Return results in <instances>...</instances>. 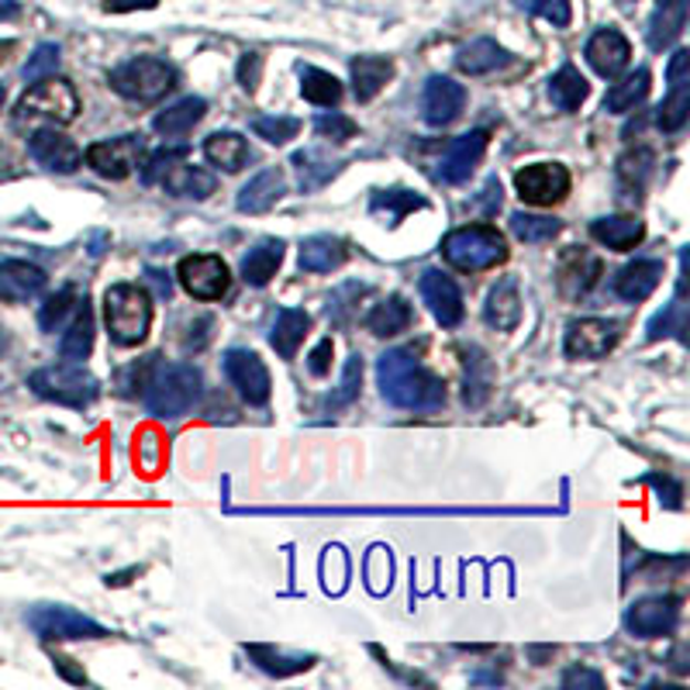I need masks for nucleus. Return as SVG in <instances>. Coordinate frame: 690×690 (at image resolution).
Here are the masks:
<instances>
[{
  "label": "nucleus",
  "mask_w": 690,
  "mask_h": 690,
  "mask_svg": "<svg viewBox=\"0 0 690 690\" xmlns=\"http://www.w3.org/2000/svg\"><path fill=\"white\" fill-rule=\"evenodd\" d=\"M587 94H591V87H587L583 73H580L573 63L559 66V69L549 76V97H552V105H556L559 111H567V114L580 111V105L587 100Z\"/></svg>",
  "instance_id": "obj_37"
},
{
  "label": "nucleus",
  "mask_w": 690,
  "mask_h": 690,
  "mask_svg": "<svg viewBox=\"0 0 690 690\" xmlns=\"http://www.w3.org/2000/svg\"><path fill=\"white\" fill-rule=\"evenodd\" d=\"M252 132L266 139L270 145H287L291 139H297L300 121L291 114H255L252 118Z\"/></svg>",
  "instance_id": "obj_49"
},
{
  "label": "nucleus",
  "mask_w": 690,
  "mask_h": 690,
  "mask_svg": "<svg viewBox=\"0 0 690 690\" xmlns=\"http://www.w3.org/2000/svg\"><path fill=\"white\" fill-rule=\"evenodd\" d=\"M176 280L194 300H221L232 287V273H228L221 255L200 252V255H184L176 266Z\"/></svg>",
  "instance_id": "obj_10"
},
{
  "label": "nucleus",
  "mask_w": 690,
  "mask_h": 690,
  "mask_svg": "<svg viewBox=\"0 0 690 690\" xmlns=\"http://www.w3.org/2000/svg\"><path fill=\"white\" fill-rule=\"evenodd\" d=\"M29 387L45 397V401H56V404H66V407H87L97 401L100 387L97 380L80 370V363H63V366H45V370H35L29 376Z\"/></svg>",
  "instance_id": "obj_7"
},
{
  "label": "nucleus",
  "mask_w": 690,
  "mask_h": 690,
  "mask_svg": "<svg viewBox=\"0 0 690 690\" xmlns=\"http://www.w3.org/2000/svg\"><path fill=\"white\" fill-rule=\"evenodd\" d=\"M515 4L535 18H543L549 24H556V29H567V24L573 21V8L570 0H515Z\"/></svg>",
  "instance_id": "obj_51"
},
{
  "label": "nucleus",
  "mask_w": 690,
  "mask_h": 690,
  "mask_svg": "<svg viewBox=\"0 0 690 690\" xmlns=\"http://www.w3.org/2000/svg\"><path fill=\"white\" fill-rule=\"evenodd\" d=\"M297 73H300V94H304V100H311L315 108L339 105L342 84L336 80V76L318 69V66H297Z\"/></svg>",
  "instance_id": "obj_42"
},
{
  "label": "nucleus",
  "mask_w": 690,
  "mask_h": 690,
  "mask_svg": "<svg viewBox=\"0 0 690 690\" xmlns=\"http://www.w3.org/2000/svg\"><path fill=\"white\" fill-rule=\"evenodd\" d=\"M59 59H63V53H59V45H53V42H42L35 53H32V59L24 63V69H21V76L29 84H35V80H42V76H48V73H56L59 69Z\"/></svg>",
  "instance_id": "obj_52"
},
{
  "label": "nucleus",
  "mask_w": 690,
  "mask_h": 690,
  "mask_svg": "<svg viewBox=\"0 0 690 690\" xmlns=\"http://www.w3.org/2000/svg\"><path fill=\"white\" fill-rule=\"evenodd\" d=\"M591 236H594L604 249L628 252V249H635L638 242L646 239V224L638 221L635 215H611V218L591 221Z\"/></svg>",
  "instance_id": "obj_26"
},
{
  "label": "nucleus",
  "mask_w": 690,
  "mask_h": 690,
  "mask_svg": "<svg viewBox=\"0 0 690 690\" xmlns=\"http://www.w3.org/2000/svg\"><path fill=\"white\" fill-rule=\"evenodd\" d=\"M108 84L128 100L152 105V100L166 97L176 87V69H173V63L156 59V56H135V59L114 66L111 76H108Z\"/></svg>",
  "instance_id": "obj_6"
},
{
  "label": "nucleus",
  "mask_w": 690,
  "mask_h": 690,
  "mask_svg": "<svg viewBox=\"0 0 690 690\" xmlns=\"http://www.w3.org/2000/svg\"><path fill=\"white\" fill-rule=\"evenodd\" d=\"M263 80V56L260 53H245L239 59V84L245 94H255V87H260Z\"/></svg>",
  "instance_id": "obj_55"
},
{
  "label": "nucleus",
  "mask_w": 690,
  "mask_h": 690,
  "mask_svg": "<svg viewBox=\"0 0 690 690\" xmlns=\"http://www.w3.org/2000/svg\"><path fill=\"white\" fill-rule=\"evenodd\" d=\"M224 373L232 387L249 401L252 407H263L270 401V370L252 349H228L224 352Z\"/></svg>",
  "instance_id": "obj_14"
},
{
  "label": "nucleus",
  "mask_w": 690,
  "mask_h": 690,
  "mask_svg": "<svg viewBox=\"0 0 690 690\" xmlns=\"http://www.w3.org/2000/svg\"><path fill=\"white\" fill-rule=\"evenodd\" d=\"M428 208V200L415 190H401V187H391V190H373L370 197V215L376 221H383L387 228L401 224L412 211H421Z\"/></svg>",
  "instance_id": "obj_28"
},
{
  "label": "nucleus",
  "mask_w": 690,
  "mask_h": 690,
  "mask_svg": "<svg viewBox=\"0 0 690 690\" xmlns=\"http://www.w3.org/2000/svg\"><path fill=\"white\" fill-rule=\"evenodd\" d=\"M105 321L108 336L118 346H139L145 342L152 328V300L145 287L139 284H114L105 294Z\"/></svg>",
  "instance_id": "obj_5"
},
{
  "label": "nucleus",
  "mask_w": 690,
  "mask_h": 690,
  "mask_svg": "<svg viewBox=\"0 0 690 690\" xmlns=\"http://www.w3.org/2000/svg\"><path fill=\"white\" fill-rule=\"evenodd\" d=\"M559 228H563V224H559L556 218H546V215H525V211L511 215V232H515L528 245L552 242L559 236Z\"/></svg>",
  "instance_id": "obj_45"
},
{
  "label": "nucleus",
  "mask_w": 690,
  "mask_h": 690,
  "mask_svg": "<svg viewBox=\"0 0 690 690\" xmlns=\"http://www.w3.org/2000/svg\"><path fill=\"white\" fill-rule=\"evenodd\" d=\"M349 260V249L336 236H311L300 245V270L308 273H331Z\"/></svg>",
  "instance_id": "obj_33"
},
{
  "label": "nucleus",
  "mask_w": 690,
  "mask_h": 690,
  "mask_svg": "<svg viewBox=\"0 0 690 690\" xmlns=\"http://www.w3.org/2000/svg\"><path fill=\"white\" fill-rule=\"evenodd\" d=\"M29 625L42 638V643H69V638H108L111 632L80 615V611L63 607V604H45L29 611Z\"/></svg>",
  "instance_id": "obj_9"
},
{
  "label": "nucleus",
  "mask_w": 690,
  "mask_h": 690,
  "mask_svg": "<svg viewBox=\"0 0 690 690\" xmlns=\"http://www.w3.org/2000/svg\"><path fill=\"white\" fill-rule=\"evenodd\" d=\"M18 14H21L18 0H0V21H14Z\"/></svg>",
  "instance_id": "obj_62"
},
{
  "label": "nucleus",
  "mask_w": 690,
  "mask_h": 690,
  "mask_svg": "<svg viewBox=\"0 0 690 690\" xmlns=\"http://www.w3.org/2000/svg\"><path fill=\"white\" fill-rule=\"evenodd\" d=\"M4 97H8V87H4V84H0V108H4Z\"/></svg>",
  "instance_id": "obj_63"
},
{
  "label": "nucleus",
  "mask_w": 690,
  "mask_h": 690,
  "mask_svg": "<svg viewBox=\"0 0 690 690\" xmlns=\"http://www.w3.org/2000/svg\"><path fill=\"white\" fill-rule=\"evenodd\" d=\"M515 190L532 208H552L570 194V169L563 163H532L515 173Z\"/></svg>",
  "instance_id": "obj_11"
},
{
  "label": "nucleus",
  "mask_w": 690,
  "mask_h": 690,
  "mask_svg": "<svg viewBox=\"0 0 690 690\" xmlns=\"http://www.w3.org/2000/svg\"><path fill=\"white\" fill-rule=\"evenodd\" d=\"M412 304H407L401 294H391L387 300H380L376 308L370 311L366 318V328L373 331V336L380 339H391V336H401V331L412 325Z\"/></svg>",
  "instance_id": "obj_38"
},
{
  "label": "nucleus",
  "mask_w": 690,
  "mask_h": 690,
  "mask_svg": "<svg viewBox=\"0 0 690 690\" xmlns=\"http://www.w3.org/2000/svg\"><path fill=\"white\" fill-rule=\"evenodd\" d=\"M349 69H352V90L360 105H370L394 76V63L387 56H360V59H352Z\"/></svg>",
  "instance_id": "obj_29"
},
{
  "label": "nucleus",
  "mask_w": 690,
  "mask_h": 690,
  "mask_svg": "<svg viewBox=\"0 0 690 690\" xmlns=\"http://www.w3.org/2000/svg\"><path fill=\"white\" fill-rule=\"evenodd\" d=\"M249 659L260 667L263 673L270 677H294V673H304L315 667V656H304V653H284V649H273V646H245Z\"/></svg>",
  "instance_id": "obj_35"
},
{
  "label": "nucleus",
  "mask_w": 690,
  "mask_h": 690,
  "mask_svg": "<svg viewBox=\"0 0 690 690\" xmlns=\"http://www.w3.org/2000/svg\"><path fill=\"white\" fill-rule=\"evenodd\" d=\"M200 397V373L190 363H163L145 380V407L160 418H184Z\"/></svg>",
  "instance_id": "obj_3"
},
{
  "label": "nucleus",
  "mask_w": 690,
  "mask_h": 690,
  "mask_svg": "<svg viewBox=\"0 0 690 690\" xmlns=\"http://www.w3.org/2000/svg\"><path fill=\"white\" fill-rule=\"evenodd\" d=\"M360 383H363V360L352 355V360L346 363V373H342V387L325 401V412H342V407H349L355 397H360Z\"/></svg>",
  "instance_id": "obj_50"
},
{
  "label": "nucleus",
  "mask_w": 690,
  "mask_h": 690,
  "mask_svg": "<svg viewBox=\"0 0 690 690\" xmlns=\"http://www.w3.org/2000/svg\"><path fill=\"white\" fill-rule=\"evenodd\" d=\"M667 80H670V84L690 80V53H687V48H677V53H673L670 69H667Z\"/></svg>",
  "instance_id": "obj_58"
},
{
  "label": "nucleus",
  "mask_w": 690,
  "mask_h": 690,
  "mask_svg": "<svg viewBox=\"0 0 690 690\" xmlns=\"http://www.w3.org/2000/svg\"><path fill=\"white\" fill-rule=\"evenodd\" d=\"M80 111V97L66 80H35V87L18 100V121H53L69 124Z\"/></svg>",
  "instance_id": "obj_8"
},
{
  "label": "nucleus",
  "mask_w": 690,
  "mask_h": 690,
  "mask_svg": "<svg viewBox=\"0 0 690 690\" xmlns=\"http://www.w3.org/2000/svg\"><path fill=\"white\" fill-rule=\"evenodd\" d=\"M76 308H80V294H76V287H63L59 294H53L39 311V325L42 331H59L66 325L69 315H76Z\"/></svg>",
  "instance_id": "obj_46"
},
{
  "label": "nucleus",
  "mask_w": 690,
  "mask_h": 690,
  "mask_svg": "<svg viewBox=\"0 0 690 690\" xmlns=\"http://www.w3.org/2000/svg\"><path fill=\"white\" fill-rule=\"evenodd\" d=\"M315 132L321 139H331V142H349V139H355V132H360V128H355L352 118H346L339 111H325V114L315 118Z\"/></svg>",
  "instance_id": "obj_53"
},
{
  "label": "nucleus",
  "mask_w": 690,
  "mask_h": 690,
  "mask_svg": "<svg viewBox=\"0 0 690 690\" xmlns=\"http://www.w3.org/2000/svg\"><path fill=\"white\" fill-rule=\"evenodd\" d=\"M618 339H622L618 321L580 318V321H570L563 349H567L570 360H601V355H607L611 349L618 346Z\"/></svg>",
  "instance_id": "obj_13"
},
{
  "label": "nucleus",
  "mask_w": 690,
  "mask_h": 690,
  "mask_svg": "<svg viewBox=\"0 0 690 690\" xmlns=\"http://www.w3.org/2000/svg\"><path fill=\"white\" fill-rule=\"evenodd\" d=\"M59 352H63V360H66V363H84L87 355L94 352V315H90L87 297L80 300V308H76L73 325H69V331L63 336Z\"/></svg>",
  "instance_id": "obj_39"
},
{
  "label": "nucleus",
  "mask_w": 690,
  "mask_h": 690,
  "mask_svg": "<svg viewBox=\"0 0 690 690\" xmlns=\"http://www.w3.org/2000/svg\"><path fill=\"white\" fill-rule=\"evenodd\" d=\"M149 284L156 287V294H160V297H169V280H166L160 270H149Z\"/></svg>",
  "instance_id": "obj_61"
},
{
  "label": "nucleus",
  "mask_w": 690,
  "mask_h": 690,
  "mask_svg": "<svg viewBox=\"0 0 690 690\" xmlns=\"http://www.w3.org/2000/svg\"><path fill=\"white\" fill-rule=\"evenodd\" d=\"M29 152L35 156L39 166L53 169V173H76L84 163V152L69 135L56 132V128H39L29 139Z\"/></svg>",
  "instance_id": "obj_18"
},
{
  "label": "nucleus",
  "mask_w": 690,
  "mask_h": 690,
  "mask_svg": "<svg viewBox=\"0 0 690 690\" xmlns=\"http://www.w3.org/2000/svg\"><path fill=\"white\" fill-rule=\"evenodd\" d=\"M649 169H653V156H649L646 149L632 152V156H625V160L618 163V176H622V180H635V184H632V190H635L632 197H638V190H643Z\"/></svg>",
  "instance_id": "obj_54"
},
{
  "label": "nucleus",
  "mask_w": 690,
  "mask_h": 690,
  "mask_svg": "<svg viewBox=\"0 0 690 690\" xmlns=\"http://www.w3.org/2000/svg\"><path fill=\"white\" fill-rule=\"evenodd\" d=\"M649 84H653L649 69H635V73H628L625 80L611 84V90H607V97H604V111H611V114H625V111H632L635 105H643L646 94H649Z\"/></svg>",
  "instance_id": "obj_41"
},
{
  "label": "nucleus",
  "mask_w": 690,
  "mask_h": 690,
  "mask_svg": "<svg viewBox=\"0 0 690 690\" xmlns=\"http://www.w3.org/2000/svg\"><path fill=\"white\" fill-rule=\"evenodd\" d=\"M687 29V0H659L653 18H649V29H646V42L653 53H662V48H670Z\"/></svg>",
  "instance_id": "obj_23"
},
{
  "label": "nucleus",
  "mask_w": 690,
  "mask_h": 690,
  "mask_svg": "<svg viewBox=\"0 0 690 690\" xmlns=\"http://www.w3.org/2000/svg\"><path fill=\"white\" fill-rule=\"evenodd\" d=\"M677 618H680V607L673 598H643L628 607L625 628L635 638H659L677 628Z\"/></svg>",
  "instance_id": "obj_16"
},
{
  "label": "nucleus",
  "mask_w": 690,
  "mask_h": 690,
  "mask_svg": "<svg viewBox=\"0 0 690 690\" xmlns=\"http://www.w3.org/2000/svg\"><path fill=\"white\" fill-rule=\"evenodd\" d=\"M467 108V87L449 80V76H431L421 94V114L431 128L452 124Z\"/></svg>",
  "instance_id": "obj_17"
},
{
  "label": "nucleus",
  "mask_w": 690,
  "mask_h": 690,
  "mask_svg": "<svg viewBox=\"0 0 690 690\" xmlns=\"http://www.w3.org/2000/svg\"><path fill=\"white\" fill-rule=\"evenodd\" d=\"M690 118V80H680V84H670V97L662 100L659 111H656V124L662 132H680Z\"/></svg>",
  "instance_id": "obj_44"
},
{
  "label": "nucleus",
  "mask_w": 690,
  "mask_h": 690,
  "mask_svg": "<svg viewBox=\"0 0 690 690\" xmlns=\"http://www.w3.org/2000/svg\"><path fill=\"white\" fill-rule=\"evenodd\" d=\"M483 152H488V132H483V128L459 135L439 160V176L446 184H467L477 173V166L483 163Z\"/></svg>",
  "instance_id": "obj_19"
},
{
  "label": "nucleus",
  "mask_w": 690,
  "mask_h": 690,
  "mask_svg": "<svg viewBox=\"0 0 690 690\" xmlns=\"http://www.w3.org/2000/svg\"><path fill=\"white\" fill-rule=\"evenodd\" d=\"M601 276V260L594 252L587 249H567L563 255H559V266H556V284H559V294L577 300L583 297L587 291H591L598 284Z\"/></svg>",
  "instance_id": "obj_21"
},
{
  "label": "nucleus",
  "mask_w": 690,
  "mask_h": 690,
  "mask_svg": "<svg viewBox=\"0 0 690 690\" xmlns=\"http://www.w3.org/2000/svg\"><path fill=\"white\" fill-rule=\"evenodd\" d=\"M583 56H587V63L594 66V73L604 76V80H615V76H622V69L632 59V45L618 29H601V32H594L591 39H587Z\"/></svg>",
  "instance_id": "obj_20"
},
{
  "label": "nucleus",
  "mask_w": 690,
  "mask_h": 690,
  "mask_svg": "<svg viewBox=\"0 0 690 690\" xmlns=\"http://www.w3.org/2000/svg\"><path fill=\"white\" fill-rule=\"evenodd\" d=\"M563 687H594V690H601L604 680H601V673H594V670H580V667H573V670H567Z\"/></svg>",
  "instance_id": "obj_57"
},
{
  "label": "nucleus",
  "mask_w": 690,
  "mask_h": 690,
  "mask_svg": "<svg viewBox=\"0 0 690 690\" xmlns=\"http://www.w3.org/2000/svg\"><path fill=\"white\" fill-rule=\"evenodd\" d=\"M442 255L459 273H483L507 260V242L494 224H463L442 239Z\"/></svg>",
  "instance_id": "obj_2"
},
{
  "label": "nucleus",
  "mask_w": 690,
  "mask_h": 690,
  "mask_svg": "<svg viewBox=\"0 0 690 690\" xmlns=\"http://www.w3.org/2000/svg\"><path fill=\"white\" fill-rule=\"evenodd\" d=\"M331 352H336V346H331V339H325V342H318V349L308 355V370H311L315 376H325V373H328V366H331Z\"/></svg>",
  "instance_id": "obj_56"
},
{
  "label": "nucleus",
  "mask_w": 690,
  "mask_h": 690,
  "mask_svg": "<svg viewBox=\"0 0 690 690\" xmlns=\"http://www.w3.org/2000/svg\"><path fill=\"white\" fill-rule=\"evenodd\" d=\"M294 166L300 173V190L304 194L325 187L331 176L339 173V163H331L321 149H300V152H294Z\"/></svg>",
  "instance_id": "obj_43"
},
{
  "label": "nucleus",
  "mask_w": 690,
  "mask_h": 690,
  "mask_svg": "<svg viewBox=\"0 0 690 690\" xmlns=\"http://www.w3.org/2000/svg\"><path fill=\"white\" fill-rule=\"evenodd\" d=\"M160 0H105V11L108 14H128V11H149Z\"/></svg>",
  "instance_id": "obj_59"
},
{
  "label": "nucleus",
  "mask_w": 690,
  "mask_h": 690,
  "mask_svg": "<svg viewBox=\"0 0 690 690\" xmlns=\"http://www.w3.org/2000/svg\"><path fill=\"white\" fill-rule=\"evenodd\" d=\"M53 662H56V670H59L66 680H73V683H87V673H84V670H76L69 656H59V653H56Z\"/></svg>",
  "instance_id": "obj_60"
},
{
  "label": "nucleus",
  "mask_w": 690,
  "mask_h": 690,
  "mask_svg": "<svg viewBox=\"0 0 690 690\" xmlns=\"http://www.w3.org/2000/svg\"><path fill=\"white\" fill-rule=\"evenodd\" d=\"M45 287V273L32 263L24 260H4L0 263V297L11 300V304H21V300H32L39 297Z\"/></svg>",
  "instance_id": "obj_25"
},
{
  "label": "nucleus",
  "mask_w": 690,
  "mask_h": 690,
  "mask_svg": "<svg viewBox=\"0 0 690 690\" xmlns=\"http://www.w3.org/2000/svg\"><path fill=\"white\" fill-rule=\"evenodd\" d=\"M376 383L380 394L394 407L418 415H436L446 404V383L421 366V360L407 349H391L376 360Z\"/></svg>",
  "instance_id": "obj_1"
},
{
  "label": "nucleus",
  "mask_w": 690,
  "mask_h": 690,
  "mask_svg": "<svg viewBox=\"0 0 690 690\" xmlns=\"http://www.w3.org/2000/svg\"><path fill=\"white\" fill-rule=\"evenodd\" d=\"M673 331H687V304H683V280H680V287H677V297L667 304V311H659L649 328H646V339L649 342H659V339H667L673 336Z\"/></svg>",
  "instance_id": "obj_47"
},
{
  "label": "nucleus",
  "mask_w": 690,
  "mask_h": 690,
  "mask_svg": "<svg viewBox=\"0 0 690 690\" xmlns=\"http://www.w3.org/2000/svg\"><path fill=\"white\" fill-rule=\"evenodd\" d=\"M280 263H284V242L280 239H263L255 249L245 252L242 260V280L249 287H266L276 276Z\"/></svg>",
  "instance_id": "obj_32"
},
{
  "label": "nucleus",
  "mask_w": 690,
  "mask_h": 690,
  "mask_svg": "<svg viewBox=\"0 0 690 690\" xmlns=\"http://www.w3.org/2000/svg\"><path fill=\"white\" fill-rule=\"evenodd\" d=\"M659 280H662V263L659 260H635L625 270H618V276H615V294L622 300L638 304V300L653 297V291L659 287Z\"/></svg>",
  "instance_id": "obj_27"
},
{
  "label": "nucleus",
  "mask_w": 690,
  "mask_h": 690,
  "mask_svg": "<svg viewBox=\"0 0 690 690\" xmlns=\"http://www.w3.org/2000/svg\"><path fill=\"white\" fill-rule=\"evenodd\" d=\"M421 297L428 304L431 318H436L442 328H456L459 321H463L467 308H463V294H459L456 280L446 276L442 270H425L421 273Z\"/></svg>",
  "instance_id": "obj_15"
},
{
  "label": "nucleus",
  "mask_w": 690,
  "mask_h": 690,
  "mask_svg": "<svg viewBox=\"0 0 690 690\" xmlns=\"http://www.w3.org/2000/svg\"><path fill=\"white\" fill-rule=\"evenodd\" d=\"M142 135H118V139H105V142H94L84 160L87 166L105 176V180H124V176H132V169L142 163Z\"/></svg>",
  "instance_id": "obj_12"
},
{
  "label": "nucleus",
  "mask_w": 690,
  "mask_h": 690,
  "mask_svg": "<svg viewBox=\"0 0 690 690\" xmlns=\"http://www.w3.org/2000/svg\"><path fill=\"white\" fill-rule=\"evenodd\" d=\"M491 383H494V366L491 360L483 355L480 349L467 352V404H480L483 397L491 394Z\"/></svg>",
  "instance_id": "obj_48"
},
{
  "label": "nucleus",
  "mask_w": 690,
  "mask_h": 690,
  "mask_svg": "<svg viewBox=\"0 0 690 690\" xmlns=\"http://www.w3.org/2000/svg\"><path fill=\"white\" fill-rule=\"evenodd\" d=\"M204 114H208V100H204V97H184V100H176L173 108L160 111L156 121H152V128H156V132L166 135V139H180V135L194 132V124H200Z\"/></svg>",
  "instance_id": "obj_30"
},
{
  "label": "nucleus",
  "mask_w": 690,
  "mask_h": 690,
  "mask_svg": "<svg viewBox=\"0 0 690 690\" xmlns=\"http://www.w3.org/2000/svg\"><path fill=\"white\" fill-rule=\"evenodd\" d=\"M204 156H208L211 166H218L224 173H239L252 160V149L239 132H215L204 139Z\"/></svg>",
  "instance_id": "obj_31"
},
{
  "label": "nucleus",
  "mask_w": 690,
  "mask_h": 690,
  "mask_svg": "<svg viewBox=\"0 0 690 690\" xmlns=\"http://www.w3.org/2000/svg\"><path fill=\"white\" fill-rule=\"evenodd\" d=\"M511 56L504 48L494 42V39H473L470 45H463L456 53V66L463 69L467 76H483V73H494L501 66H507Z\"/></svg>",
  "instance_id": "obj_36"
},
{
  "label": "nucleus",
  "mask_w": 690,
  "mask_h": 690,
  "mask_svg": "<svg viewBox=\"0 0 690 690\" xmlns=\"http://www.w3.org/2000/svg\"><path fill=\"white\" fill-rule=\"evenodd\" d=\"M166 436L156 428V425H142L135 431V467L142 477H160L163 467H166Z\"/></svg>",
  "instance_id": "obj_40"
},
{
  "label": "nucleus",
  "mask_w": 690,
  "mask_h": 690,
  "mask_svg": "<svg viewBox=\"0 0 690 690\" xmlns=\"http://www.w3.org/2000/svg\"><path fill=\"white\" fill-rule=\"evenodd\" d=\"M287 194V176H284V169L280 166H270V169H263V173H255L252 180L239 190V197H236V208L242 211V215H263V211H270L273 204Z\"/></svg>",
  "instance_id": "obj_22"
},
{
  "label": "nucleus",
  "mask_w": 690,
  "mask_h": 690,
  "mask_svg": "<svg viewBox=\"0 0 690 690\" xmlns=\"http://www.w3.org/2000/svg\"><path fill=\"white\" fill-rule=\"evenodd\" d=\"M311 328V318L308 311H297V308H284L276 315V325L270 331V346L280 352V360H294L304 336H308Z\"/></svg>",
  "instance_id": "obj_34"
},
{
  "label": "nucleus",
  "mask_w": 690,
  "mask_h": 690,
  "mask_svg": "<svg viewBox=\"0 0 690 690\" xmlns=\"http://www.w3.org/2000/svg\"><path fill=\"white\" fill-rule=\"evenodd\" d=\"M187 149H169V152H152V156L142 166V180L145 184H160L166 194L173 197H190V200H204L211 197L218 180L215 173L200 169L194 163H184Z\"/></svg>",
  "instance_id": "obj_4"
},
{
  "label": "nucleus",
  "mask_w": 690,
  "mask_h": 690,
  "mask_svg": "<svg viewBox=\"0 0 690 690\" xmlns=\"http://www.w3.org/2000/svg\"><path fill=\"white\" fill-rule=\"evenodd\" d=\"M483 321L497 331H511L522 321V297H518V280L504 276L497 280V287L488 294V304H483Z\"/></svg>",
  "instance_id": "obj_24"
}]
</instances>
